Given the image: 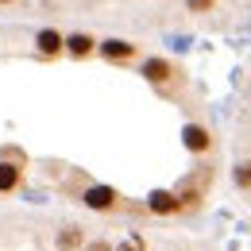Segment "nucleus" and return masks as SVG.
<instances>
[{"mask_svg":"<svg viewBox=\"0 0 251 251\" xmlns=\"http://www.w3.org/2000/svg\"><path fill=\"white\" fill-rule=\"evenodd\" d=\"M139 74L155 85L158 93H166V97H178L182 89H186V74H182V66H174L170 58H143Z\"/></svg>","mask_w":251,"mask_h":251,"instance_id":"obj_1","label":"nucleus"},{"mask_svg":"<svg viewBox=\"0 0 251 251\" xmlns=\"http://www.w3.org/2000/svg\"><path fill=\"white\" fill-rule=\"evenodd\" d=\"M209 186H213V166H201V170H193V174H186L182 182H178V189H174V197H178V205H182V213H189V209H197L205 197H209Z\"/></svg>","mask_w":251,"mask_h":251,"instance_id":"obj_2","label":"nucleus"},{"mask_svg":"<svg viewBox=\"0 0 251 251\" xmlns=\"http://www.w3.org/2000/svg\"><path fill=\"white\" fill-rule=\"evenodd\" d=\"M24 166H27L24 151L0 147V193H16V189L24 186Z\"/></svg>","mask_w":251,"mask_h":251,"instance_id":"obj_3","label":"nucleus"},{"mask_svg":"<svg viewBox=\"0 0 251 251\" xmlns=\"http://www.w3.org/2000/svg\"><path fill=\"white\" fill-rule=\"evenodd\" d=\"M81 201H85L89 209H97V213H116V209H124V197H120L116 189L112 186H97V182H85Z\"/></svg>","mask_w":251,"mask_h":251,"instance_id":"obj_4","label":"nucleus"},{"mask_svg":"<svg viewBox=\"0 0 251 251\" xmlns=\"http://www.w3.org/2000/svg\"><path fill=\"white\" fill-rule=\"evenodd\" d=\"M97 54L104 58V62H135L139 58V47L135 43H127V39H104V43H97Z\"/></svg>","mask_w":251,"mask_h":251,"instance_id":"obj_5","label":"nucleus"},{"mask_svg":"<svg viewBox=\"0 0 251 251\" xmlns=\"http://www.w3.org/2000/svg\"><path fill=\"white\" fill-rule=\"evenodd\" d=\"M213 143H217V139H213V131L205 124H186L182 127V147H186L189 155H209Z\"/></svg>","mask_w":251,"mask_h":251,"instance_id":"obj_6","label":"nucleus"},{"mask_svg":"<svg viewBox=\"0 0 251 251\" xmlns=\"http://www.w3.org/2000/svg\"><path fill=\"white\" fill-rule=\"evenodd\" d=\"M35 54L39 58H58V54H66V35H58L54 27H43V31L35 35Z\"/></svg>","mask_w":251,"mask_h":251,"instance_id":"obj_7","label":"nucleus"},{"mask_svg":"<svg viewBox=\"0 0 251 251\" xmlns=\"http://www.w3.org/2000/svg\"><path fill=\"white\" fill-rule=\"evenodd\" d=\"M85 244H89V236H85L81 224H62L58 236H54V248H58V251H81Z\"/></svg>","mask_w":251,"mask_h":251,"instance_id":"obj_8","label":"nucleus"},{"mask_svg":"<svg viewBox=\"0 0 251 251\" xmlns=\"http://www.w3.org/2000/svg\"><path fill=\"white\" fill-rule=\"evenodd\" d=\"M147 209H151L155 217H178V213H182V205H178L174 189H155V193L147 197Z\"/></svg>","mask_w":251,"mask_h":251,"instance_id":"obj_9","label":"nucleus"},{"mask_svg":"<svg viewBox=\"0 0 251 251\" xmlns=\"http://www.w3.org/2000/svg\"><path fill=\"white\" fill-rule=\"evenodd\" d=\"M66 54H70V58H89V54H97V39L89 31L66 35Z\"/></svg>","mask_w":251,"mask_h":251,"instance_id":"obj_10","label":"nucleus"},{"mask_svg":"<svg viewBox=\"0 0 251 251\" xmlns=\"http://www.w3.org/2000/svg\"><path fill=\"white\" fill-rule=\"evenodd\" d=\"M232 186L240 189V193H251V158H240L232 166Z\"/></svg>","mask_w":251,"mask_h":251,"instance_id":"obj_11","label":"nucleus"},{"mask_svg":"<svg viewBox=\"0 0 251 251\" xmlns=\"http://www.w3.org/2000/svg\"><path fill=\"white\" fill-rule=\"evenodd\" d=\"M220 0H186V12L189 16H209V12H217Z\"/></svg>","mask_w":251,"mask_h":251,"instance_id":"obj_12","label":"nucleus"},{"mask_svg":"<svg viewBox=\"0 0 251 251\" xmlns=\"http://www.w3.org/2000/svg\"><path fill=\"white\" fill-rule=\"evenodd\" d=\"M112 251H147V244H143V236H135V232H131V236H127V240H120Z\"/></svg>","mask_w":251,"mask_h":251,"instance_id":"obj_13","label":"nucleus"},{"mask_svg":"<svg viewBox=\"0 0 251 251\" xmlns=\"http://www.w3.org/2000/svg\"><path fill=\"white\" fill-rule=\"evenodd\" d=\"M81 251H112V244H108V240H89Z\"/></svg>","mask_w":251,"mask_h":251,"instance_id":"obj_14","label":"nucleus"},{"mask_svg":"<svg viewBox=\"0 0 251 251\" xmlns=\"http://www.w3.org/2000/svg\"><path fill=\"white\" fill-rule=\"evenodd\" d=\"M0 4H16V0H0Z\"/></svg>","mask_w":251,"mask_h":251,"instance_id":"obj_15","label":"nucleus"}]
</instances>
